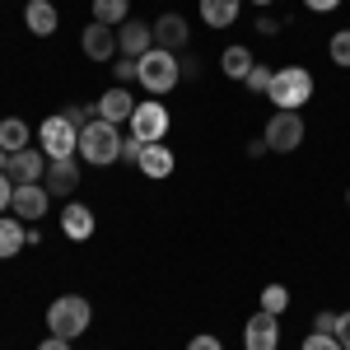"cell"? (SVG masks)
<instances>
[{
    "mask_svg": "<svg viewBox=\"0 0 350 350\" xmlns=\"http://www.w3.org/2000/svg\"><path fill=\"white\" fill-rule=\"evenodd\" d=\"M135 80L145 84L154 98L168 94V89H178L183 84V66H178V52H163V47H150V52L135 61Z\"/></svg>",
    "mask_w": 350,
    "mask_h": 350,
    "instance_id": "cell-1",
    "label": "cell"
},
{
    "mask_svg": "<svg viewBox=\"0 0 350 350\" xmlns=\"http://www.w3.org/2000/svg\"><path fill=\"white\" fill-rule=\"evenodd\" d=\"M89 323H94V308H89V299H84V295H61V299H52V308H47V327H52V336H66V341L84 336Z\"/></svg>",
    "mask_w": 350,
    "mask_h": 350,
    "instance_id": "cell-2",
    "label": "cell"
},
{
    "mask_svg": "<svg viewBox=\"0 0 350 350\" xmlns=\"http://www.w3.org/2000/svg\"><path fill=\"white\" fill-rule=\"evenodd\" d=\"M267 98L275 103V112H299L313 98V75H308L304 66H285V70H275Z\"/></svg>",
    "mask_w": 350,
    "mask_h": 350,
    "instance_id": "cell-3",
    "label": "cell"
},
{
    "mask_svg": "<svg viewBox=\"0 0 350 350\" xmlns=\"http://www.w3.org/2000/svg\"><path fill=\"white\" fill-rule=\"evenodd\" d=\"M80 159L84 163H117L122 159V131L112 126V122H103V117H94L89 126L80 131Z\"/></svg>",
    "mask_w": 350,
    "mask_h": 350,
    "instance_id": "cell-4",
    "label": "cell"
},
{
    "mask_svg": "<svg viewBox=\"0 0 350 350\" xmlns=\"http://www.w3.org/2000/svg\"><path fill=\"white\" fill-rule=\"evenodd\" d=\"M38 150H42L47 159H75V154H80V126H70L66 112L47 117V122L38 126Z\"/></svg>",
    "mask_w": 350,
    "mask_h": 350,
    "instance_id": "cell-5",
    "label": "cell"
},
{
    "mask_svg": "<svg viewBox=\"0 0 350 350\" xmlns=\"http://www.w3.org/2000/svg\"><path fill=\"white\" fill-rule=\"evenodd\" d=\"M262 140H267V150H275V154H295L299 145H304V117L299 112H271Z\"/></svg>",
    "mask_w": 350,
    "mask_h": 350,
    "instance_id": "cell-6",
    "label": "cell"
},
{
    "mask_svg": "<svg viewBox=\"0 0 350 350\" xmlns=\"http://www.w3.org/2000/svg\"><path fill=\"white\" fill-rule=\"evenodd\" d=\"M168 126H173V117H168V108H163V103H135V112H131V135H140L145 145H159L163 135H168Z\"/></svg>",
    "mask_w": 350,
    "mask_h": 350,
    "instance_id": "cell-7",
    "label": "cell"
},
{
    "mask_svg": "<svg viewBox=\"0 0 350 350\" xmlns=\"http://www.w3.org/2000/svg\"><path fill=\"white\" fill-rule=\"evenodd\" d=\"M10 211L24 219V224H38V219L52 211V191L42 187V183H24V187H14V201H10Z\"/></svg>",
    "mask_w": 350,
    "mask_h": 350,
    "instance_id": "cell-8",
    "label": "cell"
},
{
    "mask_svg": "<svg viewBox=\"0 0 350 350\" xmlns=\"http://www.w3.org/2000/svg\"><path fill=\"white\" fill-rule=\"evenodd\" d=\"M243 350H280V318L257 308L243 327Z\"/></svg>",
    "mask_w": 350,
    "mask_h": 350,
    "instance_id": "cell-9",
    "label": "cell"
},
{
    "mask_svg": "<svg viewBox=\"0 0 350 350\" xmlns=\"http://www.w3.org/2000/svg\"><path fill=\"white\" fill-rule=\"evenodd\" d=\"M150 47H154V28L145 24V19H126V24L117 28V56H131V61H140Z\"/></svg>",
    "mask_w": 350,
    "mask_h": 350,
    "instance_id": "cell-10",
    "label": "cell"
},
{
    "mask_svg": "<svg viewBox=\"0 0 350 350\" xmlns=\"http://www.w3.org/2000/svg\"><path fill=\"white\" fill-rule=\"evenodd\" d=\"M10 178H14V187H24V183H42L47 178V154L38 150V145H28L19 154H10Z\"/></svg>",
    "mask_w": 350,
    "mask_h": 350,
    "instance_id": "cell-11",
    "label": "cell"
},
{
    "mask_svg": "<svg viewBox=\"0 0 350 350\" xmlns=\"http://www.w3.org/2000/svg\"><path fill=\"white\" fill-rule=\"evenodd\" d=\"M150 28H154V47H163V52H183V47H187V38H191L187 19H183V14H173V10L159 14Z\"/></svg>",
    "mask_w": 350,
    "mask_h": 350,
    "instance_id": "cell-12",
    "label": "cell"
},
{
    "mask_svg": "<svg viewBox=\"0 0 350 350\" xmlns=\"http://www.w3.org/2000/svg\"><path fill=\"white\" fill-rule=\"evenodd\" d=\"M80 47H84L89 61H112V56H117V28H108V24L94 19V24L80 33Z\"/></svg>",
    "mask_w": 350,
    "mask_h": 350,
    "instance_id": "cell-13",
    "label": "cell"
},
{
    "mask_svg": "<svg viewBox=\"0 0 350 350\" xmlns=\"http://www.w3.org/2000/svg\"><path fill=\"white\" fill-rule=\"evenodd\" d=\"M94 108H98V117H103V122H112V126H122V122H131L135 98H131V89H126V84H112L108 94H103V98L94 103Z\"/></svg>",
    "mask_w": 350,
    "mask_h": 350,
    "instance_id": "cell-14",
    "label": "cell"
},
{
    "mask_svg": "<svg viewBox=\"0 0 350 350\" xmlns=\"http://www.w3.org/2000/svg\"><path fill=\"white\" fill-rule=\"evenodd\" d=\"M42 187L52 191V196H70V191L80 187V163H75V159H47V178H42Z\"/></svg>",
    "mask_w": 350,
    "mask_h": 350,
    "instance_id": "cell-15",
    "label": "cell"
},
{
    "mask_svg": "<svg viewBox=\"0 0 350 350\" xmlns=\"http://www.w3.org/2000/svg\"><path fill=\"white\" fill-rule=\"evenodd\" d=\"M24 24H28L33 38H52L56 24H61V14H56L52 0H28V5H24Z\"/></svg>",
    "mask_w": 350,
    "mask_h": 350,
    "instance_id": "cell-16",
    "label": "cell"
},
{
    "mask_svg": "<svg viewBox=\"0 0 350 350\" xmlns=\"http://www.w3.org/2000/svg\"><path fill=\"white\" fill-rule=\"evenodd\" d=\"M173 150H168V145H145V154H140V163H135V168H140V173H145V178H154V183H163V178H168V173H173Z\"/></svg>",
    "mask_w": 350,
    "mask_h": 350,
    "instance_id": "cell-17",
    "label": "cell"
},
{
    "mask_svg": "<svg viewBox=\"0 0 350 350\" xmlns=\"http://www.w3.org/2000/svg\"><path fill=\"white\" fill-rule=\"evenodd\" d=\"M28 243V229L19 215H0V262H10V257H19Z\"/></svg>",
    "mask_w": 350,
    "mask_h": 350,
    "instance_id": "cell-18",
    "label": "cell"
},
{
    "mask_svg": "<svg viewBox=\"0 0 350 350\" xmlns=\"http://www.w3.org/2000/svg\"><path fill=\"white\" fill-rule=\"evenodd\" d=\"M94 224H98V219H94V211H89V206H80V201L61 211V229H66V239H75V243L89 239V234H94Z\"/></svg>",
    "mask_w": 350,
    "mask_h": 350,
    "instance_id": "cell-19",
    "label": "cell"
},
{
    "mask_svg": "<svg viewBox=\"0 0 350 350\" xmlns=\"http://www.w3.org/2000/svg\"><path fill=\"white\" fill-rule=\"evenodd\" d=\"M239 10H243V0H201V19H206V28L239 24Z\"/></svg>",
    "mask_w": 350,
    "mask_h": 350,
    "instance_id": "cell-20",
    "label": "cell"
},
{
    "mask_svg": "<svg viewBox=\"0 0 350 350\" xmlns=\"http://www.w3.org/2000/svg\"><path fill=\"white\" fill-rule=\"evenodd\" d=\"M257 61H252V52L247 47H224V56H219V70L229 75V80H247V70H252Z\"/></svg>",
    "mask_w": 350,
    "mask_h": 350,
    "instance_id": "cell-21",
    "label": "cell"
},
{
    "mask_svg": "<svg viewBox=\"0 0 350 350\" xmlns=\"http://www.w3.org/2000/svg\"><path fill=\"white\" fill-rule=\"evenodd\" d=\"M94 19L108 28H122L131 19V0H94Z\"/></svg>",
    "mask_w": 350,
    "mask_h": 350,
    "instance_id": "cell-22",
    "label": "cell"
},
{
    "mask_svg": "<svg viewBox=\"0 0 350 350\" xmlns=\"http://www.w3.org/2000/svg\"><path fill=\"white\" fill-rule=\"evenodd\" d=\"M0 150H10V154L28 150V126L19 117H0Z\"/></svg>",
    "mask_w": 350,
    "mask_h": 350,
    "instance_id": "cell-23",
    "label": "cell"
},
{
    "mask_svg": "<svg viewBox=\"0 0 350 350\" xmlns=\"http://www.w3.org/2000/svg\"><path fill=\"white\" fill-rule=\"evenodd\" d=\"M327 56H332V66L350 70V28H336V33H332V42H327Z\"/></svg>",
    "mask_w": 350,
    "mask_h": 350,
    "instance_id": "cell-24",
    "label": "cell"
},
{
    "mask_svg": "<svg viewBox=\"0 0 350 350\" xmlns=\"http://www.w3.org/2000/svg\"><path fill=\"white\" fill-rule=\"evenodd\" d=\"M285 308H290V290H285V285H267V290H262V313H275V318H280Z\"/></svg>",
    "mask_w": 350,
    "mask_h": 350,
    "instance_id": "cell-25",
    "label": "cell"
},
{
    "mask_svg": "<svg viewBox=\"0 0 350 350\" xmlns=\"http://www.w3.org/2000/svg\"><path fill=\"white\" fill-rule=\"evenodd\" d=\"M271 80H275V70H271V66H252V70H247V94H267L271 89Z\"/></svg>",
    "mask_w": 350,
    "mask_h": 350,
    "instance_id": "cell-26",
    "label": "cell"
},
{
    "mask_svg": "<svg viewBox=\"0 0 350 350\" xmlns=\"http://www.w3.org/2000/svg\"><path fill=\"white\" fill-rule=\"evenodd\" d=\"M299 350H341V341H336V336H327V332H308Z\"/></svg>",
    "mask_w": 350,
    "mask_h": 350,
    "instance_id": "cell-27",
    "label": "cell"
},
{
    "mask_svg": "<svg viewBox=\"0 0 350 350\" xmlns=\"http://www.w3.org/2000/svg\"><path fill=\"white\" fill-rule=\"evenodd\" d=\"M140 154H145V140H140V135H122V159L140 163Z\"/></svg>",
    "mask_w": 350,
    "mask_h": 350,
    "instance_id": "cell-28",
    "label": "cell"
},
{
    "mask_svg": "<svg viewBox=\"0 0 350 350\" xmlns=\"http://www.w3.org/2000/svg\"><path fill=\"white\" fill-rule=\"evenodd\" d=\"M336 323H341V313H332V308H327V313H318V318H313V332H327V336H336Z\"/></svg>",
    "mask_w": 350,
    "mask_h": 350,
    "instance_id": "cell-29",
    "label": "cell"
},
{
    "mask_svg": "<svg viewBox=\"0 0 350 350\" xmlns=\"http://www.w3.org/2000/svg\"><path fill=\"white\" fill-rule=\"evenodd\" d=\"M178 66H183V80H196V75H201V61L191 52H178Z\"/></svg>",
    "mask_w": 350,
    "mask_h": 350,
    "instance_id": "cell-30",
    "label": "cell"
},
{
    "mask_svg": "<svg viewBox=\"0 0 350 350\" xmlns=\"http://www.w3.org/2000/svg\"><path fill=\"white\" fill-rule=\"evenodd\" d=\"M10 201H14V183L10 173H0V215H10Z\"/></svg>",
    "mask_w": 350,
    "mask_h": 350,
    "instance_id": "cell-31",
    "label": "cell"
},
{
    "mask_svg": "<svg viewBox=\"0 0 350 350\" xmlns=\"http://www.w3.org/2000/svg\"><path fill=\"white\" fill-rule=\"evenodd\" d=\"M112 75H117V84L135 80V61H131V56H122V61H117V66H112Z\"/></svg>",
    "mask_w": 350,
    "mask_h": 350,
    "instance_id": "cell-32",
    "label": "cell"
},
{
    "mask_svg": "<svg viewBox=\"0 0 350 350\" xmlns=\"http://www.w3.org/2000/svg\"><path fill=\"white\" fill-rule=\"evenodd\" d=\"M187 350H224V346H219V336H191Z\"/></svg>",
    "mask_w": 350,
    "mask_h": 350,
    "instance_id": "cell-33",
    "label": "cell"
},
{
    "mask_svg": "<svg viewBox=\"0 0 350 350\" xmlns=\"http://www.w3.org/2000/svg\"><path fill=\"white\" fill-rule=\"evenodd\" d=\"M336 341L341 350H350V313H341V323H336Z\"/></svg>",
    "mask_w": 350,
    "mask_h": 350,
    "instance_id": "cell-34",
    "label": "cell"
},
{
    "mask_svg": "<svg viewBox=\"0 0 350 350\" xmlns=\"http://www.w3.org/2000/svg\"><path fill=\"white\" fill-rule=\"evenodd\" d=\"M257 33H267V38H275V33H280V19H271V14H262V19H257Z\"/></svg>",
    "mask_w": 350,
    "mask_h": 350,
    "instance_id": "cell-35",
    "label": "cell"
},
{
    "mask_svg": "<svg viewBox=\"0 0 350 350\" xmlns=\"http://www.w3.org/2000/svg\"><path fill=\"white\" fill-rule=\"evenodd\" d=\"M304 5H308V10H313V14H332V10H336V5H341V0H304Z\"/></svg>",
    "mask_w": 350,
    "mask_h": 350,
    "instance_id": "cell-36",
    "label": "cell"
},
{
    "mask_svg": "<svg viewBox=\"0 0 350 350\" xmlns=\"http://www.w3.org/2000/svg\"><path fill=\"white\" fill-rule=\"evenodd\" d=\"M38 350H70V341H66V336H47Z\"/></svg>",
    "mask_w": 350,
    "mask_h": 350,
    "instance_id": "cell-37",
    "label": "cell"
},
{
    "mask_svg": "<svg viewBox=\"0 0 350 350\" xmlns=\"http://www.w3.org/2000/svg\"><path fill=\"white\" fill-rule=\"evenodd\" d=\"M0 173H10V150H0Z\"/></svg>",
    "mask_w": 350,
    "mask_h": 350,
    "instance_id": "cell-38",
    "label": "cell"
},
{
    "mask_svg": "<svg viewBox=\"0 0 350 350\" xmlns=\"http://www.w3.org/2000/svg\"><path fill=\"white\" fill-rule=\"evenodd\" d=\"M252 5H271V0H252Z\"/></svg>",
    "mask_w": 350,
    "mask_h": 350,
    "instance_id": "cell-39",
    "label": "cell"
},
{
    "mask_svg": "<svg viewBox=\"0 0 350 350\" xmlns=\"http://www.w3.org/2000/svg\"><path fill=\"white\" fill-rule=\"evenodd\" d=\"M346 201H350V191H346Z\"/></svg>",
    "mask_w": 350,
    "mask_h": 350,
    "instance_id": "cell-40",
    "label": "cell"
}]
</instances>
